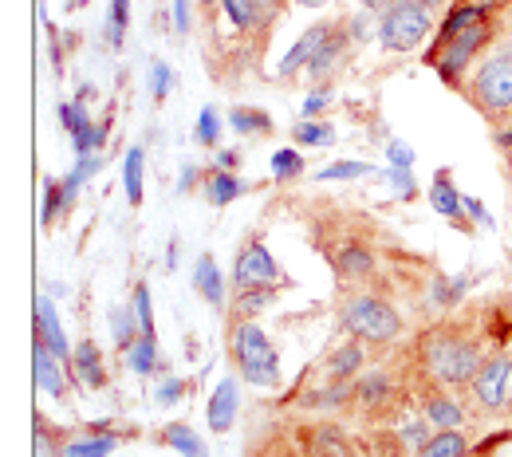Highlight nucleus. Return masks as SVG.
I'll return each mask as SVG.
<instances>
[{
  "instance_id": "obj_40",
  "label": "nucleus",
  "mask_w": 512,
  "mask_h": 457,
  "mask_svg": "<svg viewBox=\"0 0 512 457\" xmlns=\"http://www.w3.org/2000/svg\"><path fill=\"white\" fill-rule=\"evenodd\" d=\"M71 138H75V150H79V154H95V150L103 146L107 131H103V127H95V123H83L79 131H71Z\"/></svg>"
},
{
  "instance_id": "obj_25",
  "label": "nucleus",
  "mask_w": 512,
  "mask_h": 457,
  "mask_svg": "<svg viewBox=\"0 0 512 457\" xmlns=\"http://www.w3.org/2000/svg\"><path fill=\"white\" fill-rule=\"evenodd\" d=\"M343 52H347V36L335 28V32H331V40L320 48V56L308 64V75H312V79H327V75L335 71V64L343 60Z\"/></svg>"
},
{
  "instance_id": "obj_51",
  "label": "nucleus",
  "mask_w": 512,
  "mask_h": 457,
  "mask_svg": "<svg viewBox=\"0 0 512 457\" xmlns=\"http://www.w3.org/2000/svg\"><path fill=\"white\" fill-rule=\"evenodd\" d=\"M256 4H260V12H264V16H268V12H276V8H280V4H284V0H256Z\"/></svg>"
},
{
  "instance_id": "obj_22",
  "label": "nucleus",
  "mask_w": 512,
  "mask_h": 457,
  "mask_svg": "<svg viewBox=\"0 0 512 457\" xmlns=\"http://www.w3.org/2000/svg\"><path fill=\"white\" fill-rule=\"evenodd\" d=\"M418 457H469V438L461 430H438L426 438Z\"/></svg>"
},
{
  "instance_id": "obj_2",
  "label": "nucleus",
  "mask_w": 512,
  "mask_h": 457,
  "mask_svg": "<svg viewBox=\"0 0 512 457\" xmlns=\"http://www.w3.org/2000/svg\"><path fill=\"white\" fill-rule=\"evenodd\" d=\"M233 359L241 367V379L253 387H276L280 383V355L268 343V335L260 331L256 320H241L233 331Z\"/></svg>"
},
{
  "instance_id": "obj_19",
  "label": "nucleus",
  "mask_w": 512,
  "mask_h": 457,
  "mask_svg": "<svg viewBox=\"0 0 512 457\" xmlns=\"http://www.w3.org/2000/svg\"><path fill=\"white\" fill-rule=\"evenodd\" d=\"M245 194V182L237 178V174H229V170H209L205 178H201V197L209 201V205H229L233 197Z\"/></svg>"
},
{
  "instance_id": "obj_35",
  "label": "nucleus",
  "mask_w": 512,
  "mask_h": 457,
  "mask_svg": "<svg viewBox=\"0 0 512 457\" xmlns=\"http://www.w3.org/2000/svg\"><path fill=\"white\" fill-rule=\"evenodd\" d=\"M64 209H71V201H67V194H64V182H56V178H48V186H44V225H52Z\"/></svg>"
},
{
  "instance_id": "obj_5",
  "label": "nucleus",
  "mask_w": 512,
  "mask_h": 457,
  "mask_svg": "<svg viewBox=\"0 0 512 457\" xmlns=\"http://www.w3.org/2000/svg\"><path fill=\"white\" fill-rule=\"evenodd\" d=\"M469 95H473V103H477L485 115H509L512 111V48L493 52L485 64L477 67Z\"/></svg>"
},
{
  "instance_id": "obj_56",
  "label": "nucleus",
  "mask_w": 512,
  "mask_h": 457,
  "mask_svg": "<svg viewBox=\"0 0 512 457\" xmlns=\"http://www.w3.org/2000/svg\"><path fill=\"white\" fill-rule=\"evenodd\" d=\"M465 4H493V0H465Z\"/></svg>"
},
{
  "instance_id": "obj_3",
  "label": "nucleus",
  "mask_w": 512,
  "mask_h": 457,
  "mask_svg": "<svg viewBox=\"0 0 512 457\" xmlns=\"http://www.w3.org/2000/svg\"><path fill=\"white\" fill-rule=\"evenodd\" d=\"M434 28V12L426 0H398L379 16V40L390 52H414Z\"/></svg>"
},
{
  "instance_id": "obj_21",
  "label": "nucleus",
  "mask_w": 512,
  "mask_h": 457,
  "mask_svg": "<svg viewBox=\"0 0 512 457\" xmlns=\"http://www.w3.org/2000/svg\"><path fill=\"white\" fill-rule=\"evenodd\" d=\"M485 12H489L485 4H461V8H453V12L446 16V24H442V32H438V40H434V44H438V48H446L457 32H465V28H473V24H485ZM438 48H434V52H438Z\"/></svg>"
},
{
  "instance_id": "obj_16",
  "label": "nucleus",
  "mask_w": 512,
  "mask_h": 457,
  "mask_svg": "<svg viewBox=\"0 0 512 457\" xmlns=\"http://www.w3.org/2000/svg\"><path fill=\"white\" fill-rule=\"evenodd\" d=\"M394 394H398V379L386 375V371H371V375H363V379L355 383V398H359L363 406H371V410L386 406Z\"/></svg>"
},
{
  "instance_id": "obj_30",
  "label": "nucleus",
  "mask_w": 512,
  "mask_h": 457,
  "mask_svg": "<svg viewBox=\"0 0 512 457\" xmlns=\"http://www.w3.org/2000/svg\"><path fill=\"white\" fill-rule=\"evenodd\" d=\"M111 335H115V343L127 351L130 343L142 335V327H138V316H134V308H115L111 312Z\"/></svg>"
},
{
  "instance_id": "obj_7",
  "label": "nucleus",
  "mask_w": 512,
  "mask_h": 457,
  "mask_svg": "<svg viewBox=\"0 0 512 457\" xmlns=\"http://www.w3.org/2000/svg\"><path fill=\"white\" fill-rule=\"evenodd\" d=\"M485 40H489V24H473V28L457 32L446 48L430 52V64L442 71V79H446V83H457V75H461L465 64L485 48Z\"/></svg>"
},
{
  "instance_id": "obj_54",
  "label": "nucleus",
  "mask_w": 512,
  "mask_h": 457,
  "mask_svg": "<svg viewBox=\"0 0 512 457\" xmlns=\"http://www.w3.org/2000/svg\"><path fill=\"white\" fill-rule=\"evenodd\" d=\"M201 4H205V8H213V4H221V0H201Z\"/></svg>"
},
{
  "instance_id": "obj_26",
  "label": "nucleus",
  "mask_w": 512,
  "mask_h": 457,
  "mask_svg": "<svg viewBox=\"0 0 512 457\" xmlns=\"http://www.w3.org/2000/svg\"><path fill=\"white\" fill-rule=\"evenodd\" d=\"M115 438H107V434H91V438H71V442H64V450H60V457H107L115 454Z\"/></svg>"
},
{
  "instance_id": "obj_52",
  "label": "nucleus",
  "mask_w": 512,
  "mask_h": 457,
  "mask_svg": "<svg viewBox=\"0 0 512 457\" xmlns=\"http://www.w3.org/2000/svg\"><path fill=\"white\" fill-rule=\"evenodd\" d=\"M193 182H197V170H193V166H190V170H186V174H182V190H190Z\"/></svg>"
},
{
  "instance_id": "obj_8",
  "label": "nucleus",
  "mask_w": 512,
  "mask_h": 457,
  "mask_svg": "<svg viewBox=\"0 0 512 457\" xmlns=\"http://www.w3.org/2000/svg\"><path fill=\"white\" fill-rule=\"evenodd\" d=\"M469 391L477 398L481 410H501L512 402V359H489L477 379L469 383Z\"/></svg>"
},
{
  "instance_id": "obj_23",
  "label": "nucleus",
  "mask_w": 512,
  "mask_h": 457,
  "mask_svg": "<svg viewBox=\"0 0 512 457\" xmlns=\"http://www.w3.org/2000/svg\"><path fill=\"white\" fill-rule=\"evenodd\" d=\"M162 442H166V446H174L182 457H209L205 442H201V434L190 430L186 422H170V426L162 430Z\"/></svg>"
},
{
  "instance_id": "obj_24",
  "label": "nucleus",
  "mask_w": 512,
  "mask_h": 457,
  "mask_svg": "<svg viewBox=\"0 0 512 457\" xmlns=\"http://www.w3.org/2000/svg\"><path fill=\"white\" fill-rule=\"evenodd\" d=\"M127 367L134 375H154V367H158V343H154V335H138L134 343L127 347Z\"/></svg>"
},
{
  "instance_id": "obj_10",
  "label": "nucleus",
  "mask_w": 512,
  "mask_h": 457,
  "mask_svg": "<svg viewBox=\"0 0 512 457\" xmlns=\"http://www.w3.org/2000/svg\"><path fill=\"white\" fill-rule=\"evenodd\" d=\"M237 410H241V387H237V379L229 375V379H221V383H217V391H213L209 406H205L209 430H213V434H225V430H233V422H237Z\"/></svg>"
},
{
  "instance_id": "obj_15",
  "label": "nucleus",
  "mask_w": 512,
  "mask_h": 457,
  "mask_svg": "<svg viewBox=\"0 0 512 457\" xmlns=\"http://www.w3.org/2000/svg\"><path fill=\"white\" fill-rule=\"evenodd\" d=\"M422 410H426V422L438 426V430H457L465 422V410L449 394H438V391L422 394Z\"/></svg>"
},
{
  "instance_id": "obj_43",
  "label": "nucleus",
  "mask_w": 512,
  "mask_h": 457,
  "mask_svg": "<svg viewBox=\"0 0 512 457\" xmlns=\"http://www.w3.org/2000/svg\"><path fill=\"white\" fill-rule=\"evenodd\" d=\"M170 79H174V71H170V64H158L150 67V95L154 99H166V91H170Z\"/></svg>"
},
{
  "instance_id": "obj_44",
  "label": "nucleus",
  "mask_w": 512,
  "mask_h": 457,
  "mask_svg": "<svg viewBox=\"0 0 512 457\" xmlns=\"http://www.w3.org/2000/svg\"><path fill=\"white\" fill-rule=\"evenodd\" d=\"M386 158H390V166H402V170L414 166V150H410L402 138H390V142H386Z\"/></svg>"
},
{
  "instance_id": "obj_42",
  "label": "nucleus",
  "mask_w": 512,
  "mask_h": 457,
  "mask_svg": "<svg viewBox=\"0 0 512 457\" xmlns=\"http://www.w3.org/2000/svg\"><path fill=\"white\" fill-rule=\"evenodd\" d=\"M434 304H457L461 300V292H465V280H446V276H438L434 280Z\"/></svg>"
},
{
  "instance_id": "obj_41",
  "label": "nucleus",
  "mask_w": 512,
  "mask_h": 457,
  "mask_svg": "<svg viewBox=\"0 0 512 457\" xmlns=\"http://www.w3.org/2000/svg\"><path fill=\"white\" fill-rule=\"evenodd\" d=\"M217 134H221V115H217L213 107H205V111L197 115V142L213 146V142H217Z\"/></svg>"
},
{
  "instance_id": "obj_14",
  "label": "nucleus",
  "mask_w": 512,
  "mask_h": 457,
  "mask_svg": "<svg viewBox=\"0 0 512 457\" xmlns=\"http://www.w3.org/2000/svg\"><path fill=\"white\" fill-rule=\"evenodd\" d=\"M36 339H44L60 359H75V351H71V343H67L64 327H60V316H56V304L48 300V296H40L36 300Z\"/></svg>"
},
{
  "instance_id": "obj_11",
  "label": "nucleus",
  "mask_w": 512,
  "mask_h": 457,
  "mask_svg": "<svg viewBox=\"0 0 512 457\" xmlns=\"http://www.w3.org/2000/svg\"><path fill=\"white\" fill-rule=\"evenodd\" d=\"M331 32H335L331 24H312V28H308V32L300 36V44H292V52H288V56L280 60V75L288 79V75H296L300 67H308V64H312V60L320 56V48H323V44L331 40Z\"/></svg>"
},
{
  "instance_id": "obj_13",
  "label": "nucleus",
  "mask_w": 512,
  "mask_h": 457,
  "mask_svg": "<svg viewBox=\"0 0 512 457\" xmlns=\"http://www.w3.org/2000/svg\"><path fill=\"white\" fill-rule=\"evenodd\" d=\"M426 197H430V205H434V209H438L442 217L457 221V225H461L465 233H477V229H473V225L465 221V194H457V186L449 182L446 170H442V174L434 178V186H430V194H426Z\"/></svg>"
},
{
  "instance_id": "obj_1",
  "label": "nucleus",
  "mask_w": 512,
  "mask_h": 457,
  "mask_svg": "<svg viewBox=\"0 0 512 457\" xmlns=\"http://www.w3.org/2000/svg\"><path fill=\"white\" fill-rule=\"evenodd\" d=\"M422 351H426V363L442 387H469L477 379V371L485 367L481 347L469 339H457V335H430L422 343Z\"/></svg>"
},
{
  "instance_id": "obj_55",
  "label": "nucleus",
  "mask_w": 512,
  "mask_h": 457,
  "mask_svg": "<svg viewBox=\"0 0 512 457\" xmlns=\"http://www.w3.org/2000/svg\"><path fill=\"white\" fill-rule=\"evenodd\" d=\"M426 4H430V8H438V4H446V0H426Z\"/></svg>"
},
{
  "instance_id": "obj_29",
  "label": "nucleus",
  "mask_w": 512,
  "mask_h": 457,
  "mask_svg": "<svg viewBox=\"0 0 512 457\" xmlns=\"http://www.w3.org/2000/svg\"><path fill=\"white\" fill-rule=\"evenodd\" d=\"M229 123H233V131L237 134H268L272 131V119H268L264 111H256V107H233Z\"/></svg>"
},
{
  "instance_id": "obj_53",
  "label": "nucleus",
  "mask_w": 512,
  "mask_h": 457,
  "mask_svg": "<svg viewBox=\"0 0 512 457\" xmlns=\"http://www.w3.org/2000/svg\"><path fill=\"white\" fill-rule=\"evenodd\" d=\"M300 4H308V8H320L323 0H300Z\"/></svg>"
},
{
  "instance_id": "obj_46",
  "label": "nucleus",
  "mask_w": 512,
  "mask_h": 457,
  "mask_svg": "<svg viewBox=\"0 0 512 457\" xmlns=\"http://www.w3.org/2000/svg\"><path fill=\"white\" fill-rule=\"evenodd\" d=\"M327 103H331V87H316V91L308 95V103H304V115H308V119H316Z\"/></svg>"
},
{
  "instance_id": "obj_12",
  "label": "nucleus",
  "mask_w": 512,
  "mask_h": 457,
  "mask_svg": "<svg viewBox=\"0 0 512 457\" xmlns=\"http://www.w3.org/2000/svg\"><path fill=\"white\" fill-rule=\"evenodd\" d=\"M60 355L44 343V339H36V351H32V375H36V387L40 391H48L52 398H64V371H60Z\"/></svg>"
},
{
  "instance_id": "obj_49",
  "label": "nucleus",
  "mask_w": 512,
  "mask_h": 457,
  "mask_svg": "<svg viewBox=\"0 0 512 457\" xmlns=\"http://www.w3.org/2000/svg\"><path fill=\"white\" fill-rule=\"evenodd\" d=\"M237 166H241V154L237 150H217V170H229L233 174Z\"/></svg>"
},
{
  "instance_id": "obj_9",
  "label": "nucleus",
  "mask_w": 512,
  "mask_h": 457,
  "mask_svg": "<svg viewBox=\"0 0 512 457\" xmlns=\"http://www.w3.org/2000/svg\"><path fill=\"white\" fill-rule=\"evenodd\" d=\"M300 446L308 457H355L347 434L331 422H316V426H304L300 430Z\"/></svg>"
},
{
  "instance_id": "obj_33",
  "label": "nucleus",
  "mask_w": 512,
  "mask_h": 457,
  "mask_svg": "<svg viewBox=\"0 0 512 457\" xmlns=\"http://www.w3.org/2000/svg\"><path fill=\"white\" fill-rule=\"evenodd\" d=\"M276 300V292L272 288H249V292H237V316L241 320H253L260 308H268Z\"/></svg>"
},
{
  "instance_id": "obj_20",
  "label": "nucleus",
  "mask_w": 512,
  "mask_h": 457,
  "mask_svg": "<svg viewBox=\"0 0 512 457\" xmlns=\"http://www.w3.org/2000/svg\"><path fill=\"white\" fill-rule=\"evenodd\" d=\"M331 268H335L343 280H363V276H371L375 257H371L367 245H343V249L331 257Z\"/></svg>"
},
{
  "instance_id": "obj_34",
  "label": "nucleus",
  "mask_w": 512,
  "mask_h": 457,
  "mask_svg": "<svg viewBox=\"0 0 512 457\" xmlns=\"http://www.w3.org/2000/svg\"><path fill=\"white\" fill-rule=\"evenodd\" d=\"M300 170H304L300 150H276L272 154V178L276 182H292V178H300Z\"/></svg>"
},
{
  "instance_id": "obj_36",
  "label": "nucleus",
  "mask_w": 512,
  "mask_h": 457,
  "mask_svg": "<svg viewBox=\"0 0 512 457\" xmlns=\"http://www.w3.org/2000/svg\"><path fill=\"white\" fill-rule=\"evenodd\" d=\"M351 398H355V387L335 383V387H323V391L304 394L300 402H304V406H343V402H351Z\"/></svg>"
},
{
  "instance_id": "obj_31",
  "label": "nucleus",
  "mask_w": 512,
  "mask_h": 457,
  "mask_svg": "<svg viewBox=\"0 0 512 457\" xmlns=\"http://www.w3.org/2000/svg\"><path fill=\"white\" fill-rule=\"evenodd\" d=\"M292 134H296L300 146H331V138H335L331 123H316V119H300Z\"/></svg>"
},
{
  "instance_id": "obj_17",
  "label": "nucleus",
  "mask_w": 512,
  "mask_h": 457,
  "mask_svg": "<svg viewBox=\"0 0 512 457\" xmlns=\"http://www.w3.org/2000/svg\"><path fill=\"white\" fill-rule=\"evenodd\" d=\"M71 363H75V379H79L83 387H95V391H99V387L107 383L103 355H99V347H95L91 339H83V343L75 347V359H71Z\"/></svg>"
},
{
  "instance_id": "obj_47",
  "label": "nucleus",
  "mask_w": 512,
  "mask_h": 457,
  "mask_svg": "<svg viewBox=\"0 0 512 457\" xmlns=\"http://www.w3.org/2000/svg\"><path fill=\"white\" fill-rule=\"evenodd\" d=\"M465 213L473 217V225H481V229H493V217H489V209H485L477 197H465Z\"/></svg>"
},
{
  "instance_id": "obj_48",
  "label": "nucleus",
  "mask_w": 512,
  "mask_h": 457,
  "mask_svg": "<svg viewBox=\"0 0 512 457\" xmlns=\"http://www.w3.org/2000/svg\"><path fill=\"white\" fill-rule=\"evenodd\" d=\"M182 391H186V383H182V379H166V383H162V391H158V402H162V406H170V402H178V398H182Z\"/></svg>"
},
{
  "instance_id": "obj_37",
  "label": "nucleus",
  "mask_w": 512,
  "mask_h": 457,
  "mask_svg": "<svg viewBox=\"0 0 512 457\" xmlns=\"http://www.w3.org/2000/svg\"><path fill=\"white\" fill-rule=\"evenodd\" d=\"M363 174H371V166H363V162H331L316 178L320 182H347V178H363Z\"/></svg>"
},
{
  "instance_id": "obj_50",
  "label": "nucleus",
  "mask_w": 512,
  "mask_h": 457,
  "mask_svg": "<svg viewBox=\"0 0 512 457\" xmlns=\"http://www.w3.org/2000/svg\"><path fill=\"white\" fill-rule=\"evenodd\" d=\"M190 0H174V24H178V32H186L190 28V8H186Z\"/></svg>"
},
{
  "instance_id": "obj_27",
  "label": "nucleus",
  "mask_w": 512,
  "mask_h": 457,
  "mask_svg": "<svg viewBox=\"0 0 512 457\" xmlns=\"http://www.w3.org/2000/svg\"><path fill=\"white\" fill-rule=\"evenodd\" d=\"M359 367H363V347H359V343H347V347H339V351L327 359V379L343 383V379L355 375Z\"/></svg>"
},
{
  "instance_id": "obj_18",
  "label": "nucleus",
  "mask_w": 512,
  "mask_h": 457,
  "mask_svg": "<svg viewBox=\"0 0 512 457\" xmlns=\"http://www.w3.org/2000/svg\"><path fill=\"white\" fill-rule=\"evenodd\" d=\"M193 288H197L201 300H209L213 308H225V280H221V268H217V261H213L209 253L193 268Z\"/></svg>"
},
{
  "instance_id": "obj_39",
  "label": "nucleus",
  "mask_w": 512,
  "mask_h": 457,
  "mask_svg": "<svg viewBox=\"0 0 512 457\" xmlns=\"http://www.w3.org/2000/svg\"><path fill=\"white\" fill-rule=\"evenodd\" d=\"M130 308H134V316H138V327H142L146 335H154V308H150V288H146V284L134 288Z\"/></svg>"
},
{
  "instance_id": "obj_32",
  "label": "nucleus",
  "mask_w": 512,
  "mask_h": 457,
  "mask_svg": "<svg viewBox=\"0 0 512 457\" xmlns=\"http://www.w3.org/2000/svg\"><path fill=\"white\" fill-rule=\"evenodd\" d=\"M221 8H225V16H229V20H233L241 32H245V28H253L256 20L264 16L256 0H221Z\"/></svg>"
},
{
  "instance_id": "obj_6",
  "label": "nucleus",
  "mask_w": 512,
  "mask_h": 457,
  "mask_svg": "<svg viewBox=\"0 0 512 457\" xmlns=\"http://www.w3.org/2000/svg\"><path fill=\"white\" fill-rule=\"evenodd\" d=\"M233 284H237V292L284 284V272H280L276 257L268 253V245H260V241H249V245L237 253V264H233Z\"/></svg>"
},
{
  "instance_id": "obj_28",
  "label": "nucleus",
  "mask_w": 512,
  "mask_h": 457,
  "mask_svg": "<svg viewBox=\"0 0 512 457\" xmlns=\"http://www.w3.org/2000/svg\"><path fill=\"white\" fill-rule=\"evenodd\" d=\"M142 174H146V154H142V146H130L127 162H123V182H127L130 205H142Z\"/></svg>"
},
{
  "instance_id": "obj_45",
  "label": "nucleus",
  "mask_w": 512,
  "mask_h": 457,
  "mask_svg": "<svg viewBox=\"0 0 512 457\" xmlns=\"http://www.w3.org/2000/svg\"><path fill=\"white\" fill-rule=\"evenodd\" d=\"M386 182L398 190L402 197H414L418 194V186H414V174L410 170H402V166H390V174H386Z\"/></svg>"
},
{
  "instance_id": "obj_4",
  "label": "nucleus",
  "mask_w": 512,
  "mask_h": 457,
  "mask_svg": "<svg viewBox=\"0 0 512 457\" xmlns=\"http://www.w3.org/2000/svg\"><path fill=\"white\" fill-rule=\"evenodd\" d=\"M343 327L355 335V339H367V343H390L402 335V316L379 300V296H351L343 304Z\"/></svg>"
},
{
  "instance_id": "obj_38",
  "label": "nucleus",
  "mask_w": 512,
  "mask_h": 457,
  "mask_svg": "<svg viewBox=\"0 0 512 457\" xmlns=\"http://www.w3.org/2000/svg\"><path fill=\"white\" fill-rule=\"evenodd\" d=\"M127 20H130V0H115V4H111V20H107V40H111V48L123 44Z\"/></svg>"
}]
</instances>
